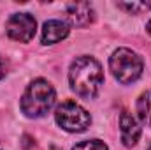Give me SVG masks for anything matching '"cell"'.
<instances>
[{"label":"cell","mask_w":151,"mask_h":150,"mask_svg":"<svg viewBox=\"0 0 151 150\" xmlns=\"http://www.w3.org/2000/svg\"><path fill=\"white\" fill-rule=\"evenodd\" d=\"M69 83L79 97L93 99L104 85V71L99 60L88 55L77 57L69 69Z\"/></svg>","instance_id":"cell-1"},{"label":"cell","mask_w":151,"mask_h":150,"mask_svg":"<svg viewBox=\"0 0 151 150\" xmlns=\"http://www.w3.org/2000/svg\"><path fill=\"white\" fill-rule=\"evenodd\" d=\"M56 101V92L47 79L37 78L34 79L23 92L19 106L25 117L28 118H40L51 111Z\"/></svg>","instance_id":"cell-2"},{"label":"cell","mask_w":151,"mask_h":150,"mask_svg":"<svg viewBox=\"0 0 151 150\" xmlns=\"http://www.w3.org/2000/svg\"><path fill=\"white\" fill-rule=\"evenodd\" d=\"M109 69L119 83L130 85L141 78L144 62L141 55L132 51L130 48H118L109 58Z\"/></svg>","instance_id":"cell-3"},{"label":"cell","mask_w":151,"mask_h":150,"mask_svg":"<svg viewBox=\"0 0 151 150\" xmlns=\"http://www.w3.org/2000/svg\"><path fill=\"white\" fill-rule=\"evenodd\" d=\"M56 124L67 133H83L90 127L91 117L76 101H63L55 110Z\"/></svg>","instance_id":"cell-4"},{"label":"cell","mask_w":151,"mask_h":150,"mask_svg":"<svg viewBox=\"0 0 151 150\" xmlns=\"http://www.w3.org/2000/svg\"><path fill=\"white\" fill-rule=\"evenodd\" d=\"M37 30V21L28 12H16L7 20L5 32L7 36L18 42H28L32 41Z\"/></svg>","instance_id":"cell-5"},{"label":"cell","mask_w":151,"mask_h":150,"mask_svg":"<svg viewBox=\"0 0 151 150\" xmlns=\"http://www.w3.org/2000/svg\"><path fill=\"white\" fill-rule=\"evenodd\" d=\"M119 133H121V141L125 147L137 145L141 138V125L128 110H123L119 113Z\"/></svg>","instance_id":"cell-6"},{"label":"cell","mask_w":151,"mask_h":150,"mask_svg":"<svg viewBox=\"0 0 151 150\" xmlns=\"http://www.w3.org/2000/svg\"><path fill=\"white\" fill-rule=\"evenodd\" d=\"M70 27L62 20H49L42 25V44H56L69 36Z\"/></svg>","instance_id":"cell-7"},{"label":"cell","mask_w":151,"mask_h":150,"mask_svg":"<svg viewBox=\"0 0 151 150\" xmlns=\"http://www.w3.org/2000/svg\"><path fill=\"white\" fill-rule=\"evenodd\" d=\"M67 18L76 27H86L93 21V7L86 2H76L67 5Z\"/></svg>","instance_id":"cell-8"},{"label":"cell","mask_w":151,"mask_h":150,"mask_svg":"<svg viewBox=\"0 0 151 150\" xmlns=\"http://www.w3.org/2000/svg\"><path fill=\"white\" fill-rule=\"evenodd\" d=\"M137 115L144 125L151 127V90H146L137 99Z\"/></svg>","instance_id":"cell-9"},{"label":"cell","mask_w":151,"mask_h":150,"mask_svg":"<svg viewBox=\"0 0 151 150\" xmlns=\"http://www.w3.org/2000/svg\"><path fill=\"white\" fill-rule=\"evenodd\" d=\"M72 150H109L107 145L100 140H86V141H81L77 143Z\"/></svg>","instance_id":"cell-10"},{"label":"cell","mask_w":151,"mask_h":150,"mask_svg":"<svg viewBox=\"0 0 151 150\" xmlns=\"http://www.w3.org/2000/svg\"><path fill=\"white\" fill-rule=\"evenodd\" d=\"M121 9H127L128 12H132V14H135V12H139V11H144V9H150L151 4H118Z\"/></svg>","instance_id":"cell-11"},{"label":"cell","mask_w":151,"mask_h":150,"mask_svg":"<svg viewBox=\"0 0 151 150\" xmlns=\"http://www.w3.org/2000/svg\"><path fill=\"white\" fill-rule=\"evenodd\" d=\"M5 76V67H4V62H2V58H0V79Z\"/></svg>","instance_id":"cell-12"},{"label":"cell","mask_w":151,"mask_h":150,"mask_svg":"<svg viewBox=\"0 0 151 150\" xmlns=\"http://www.w3.org/2000/svg\"><path fill=\"white\" fill-rule=\"evenodd\" d=\"M146 28H148V32H150V34H151V20H150V21H148V25H146Z\"/></svg>","instance_id":"cell-13"},{"label":"cell","mask_w":151,"mask_h":150,"mask_svg":"<svg viewBox=\"0 0 151 150\" xmlns=\"http://www.w3.org/2000/svg\"><path fill=\"white\" fill-rule=\"evenodd\" d=\"M150 150H151V147H150Z\"/></svg>","instance_id":"cell-14"}]
</instances>
